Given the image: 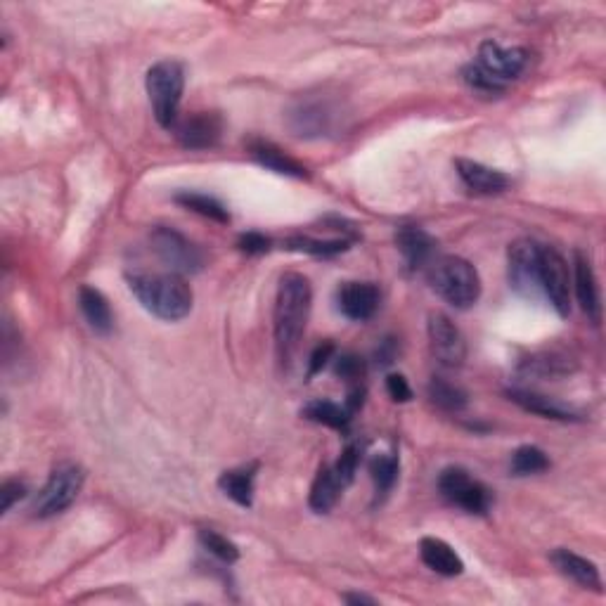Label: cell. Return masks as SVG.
Wrapping results in <instances>:
<instances>
[{
  "label": "cell",
  "mask_w": 606,
  "mask_h": 606,
  "mask_svg": "<svg viewBox=\"0 0 606 606\" xmlns=\"http://www.w3.org/2000/svg\"><path fill=\"white\" fill-rule=\"evenodd\" d=\"M438 491L450 505L464 509L469 514H488L493 507V491L486 483L476 481L467 469L448 467L438 476Z\"/></svg>",
  "instance_id": "ba28073f"
},
{
  "label": "cell",
  "mask_w": 606,
  "mask_h": 606,
  "mask_svg": "<svg viewBox=\"0 0 606 606\" xmlns=\"http://www.w3.org/2000/svg\"><path fill=\"white\" fill-rule=\"evenodd\" d=\"M251 157H254L263 169L280 173V176H289V178H308V169L296 161L294 157H289L287 152H282L280 147L273 143H266V140H254L249 145Z\"/></svg>",
  "instance_id": "44dd1931"
},
{
  "label": "cell",
  "mask_w": 606,
  "mask_h": 606,
  "mask_svg": "<svg viewBox=\"0 0 606 606\" xmlns=\"http://www.w3.org/2000/svg\"><path fill=\"white\" fill-rule=\"evenodd\" d=\"M237 247L249 256H261L266 254V251H270V240L266 235H261V232H244L240 242H237Z\"/></svg>",
  "instance_id": "e575fe53"
},
{
  "label": "cell",
  "mask_w": 606,
  "mask_h": 606,
  "mask_svg": "<svg viewBox=\"0 0 606 606\" xmlns=\"http://www.w3.org/2000/svg\"><path fill=\"white\" fill-rule=\"evenodd\" d=\"M429 398L436 408L446 410V412H462L467 408V391L460 389V386L448 382L443 377H434L429 382Z\"/></svg>",
  "instance_id": "83f0119b"
},
{
  "label": "cell",
  "mask_w": 606,
  "mask_h": 606,
  "mask_svg": "<svg viewBox=\"0 0 606 606\" xmlns=\"http://www.w3.org/2000/svg\"><path fill=\"white\" fill-rule=\"evenodd\" d=\"M552 564L557 566V571L562 573V576L573 580V583L580 585V588L604 592L602 590V576H599L597 564L590 562V559L580 557V554L571 552V550H554L552 552Z\"/></svg>",
  "instance_id": "ac0fdd59"
},
{
  "label": "cell",
  "mask_w": 606,
  "mask_h": 606,
  "mask_svg": "<svg viewBox=\"0 0 606 606\" xmlns=\"http://www.w3.org/2000/svg\"><path fill=\"white\" fill-rule=\"evenodd\" d=\"M126 280L135 299L143 303L145 311H150L154 318L178 322L190 315L195 296L183 275L135 270V273H128Z\"/></svg>",
  "instance_id": "7a4b0ae2"
},
{
  "label": "cell",
  "mask_w": 606,
  "mask_h": 606,
  "mask_svg": "<svg viewBox=\"0 0 606 606\" xmlns=\"http://www.w3.org/2000/svg\"><path fill=\"white\" fill-rule=\"evenodd\" d=\"M313 289L308 277L301 273H285L280 277V287L275 296V346L280 360H289L299 346V339L306 330L308 315H311Z\"/></svg>",
  "instance_id": "6da1fadb"
},
{
  "label": "cell",
  "mask_w": 606,
  "mask_h": 606,
  "mask_svg": "<svg viewBox=\"0 0 606 606\" xmlns=\"http://www.w3.org/2000/svg\"><path fill=\"white\" fill-rule=\"evenodd\" d=\"M173 133L185 150H209L221 140L223 119L218 112H195L178 119Z\"/></svg>",
  "instance_id": "4fadbf2b"
},
{
  "label": "cell",
  "mask_w": 606,
  "mask_h": 606,
  "mask_svg": "<svg viewBox=\"0 0 606 606\" xmlns=\"http://www.w3.org/2000/svg\"><path fill=\"white\" fill-rule=\"evenodd\" d=\"M27 495V486H24L22 481L17 479H8L3 483V488H0V498H3V512H10L12 505L19 502Z\"/></svg>",
  "instance_id": "74e56055"
},
{
  "label": "cell",
  "mask_w": 606,
  "mask_h": 606,
  "mask_svg": "<svg viewBox=\"0 0 606 606\" xmlns=\"http://www.w3.org/2000/svg\"><path fill=\"white\" fill-rule=\"evenodd\" d=\"M476 64L486 69L488 74L495 76L500 83L509 86L517 81L524 69L528 67V50L524 48H505L498 41H483L476 55Z\"/></svg>",
  "instance_id": "7c38bea8"
},
{
  "label": "cell",
  "mask_w": 606,
  "mask_h": 606,
  "mask_svg": "<svg viewBox=\"0 0 606 606\" xmlns=\"http://www.w3.org/2000/svg\"><path fill=\"white\" fill-rule=\"evenodd\" d=\"M509 287L524 299H538L540 289V244L533 240H517L507 251Z\"/></svg>",
  "instance_id": "9c48e42d"
},
{
  "label": "cell",
  "mask_w": 606,
  "mask_h": 606,
  "mask_svg": "<svg viewBox=\"0 0 606 606\" xmlns=\"http://www.w3.org/2000/svg\"><path fill=\"white\" fill-rule=\"evenodd\" d=\"M79 306L86 322L90 325V330L98 332L105 337L114 330V315H112V306H109L107 296L100 292V289L83 285L79 289Z\"/></svg>",
  "instance_id": "7402d4cb"
},
{
  "label": "cell",
  "mask_w": 606,
  "mask_h": 606,
  "mask_svg": "<svg viewBox=\"0 0 606 606\" xmlns=\"http://www.w3.org/2000/svg\"><path fill=\"white\" fill-rule=\"evenodd\" d=\"M83 481H86V474L79 464H60L36 495L34 507H31L34 517L50 519L72 507L79 498Z\"/></svg>",
  "instance_id": "8992f818"
},
{
  "label": "cell",
  "mask_w": 606,
  "mask_h": 606,
  "mask_svg": "<svg viewBox=\"0 0 606 606\" xmlns=\"http://www.w3.org/2000/svg\"><path fill=\"white\" fill-rule=\"evenodd\" d=\"M372 481H375L377 495H389L398 481V457L396 455H375L367 464Z\"/></svg>",
  "instance_id": "f546056e"
},
{
  "label": "cell",
  "mask_w": 606,
  "mask_h": 606,
  "mask_svg": "<svg viewBox=\"0 0 606 606\" xmlns=\"http://www.w3.org/2000/svg\"><path fill=\"white\" fill-rule=\"evenodd\" d=\"M287 249L303 251V254L313 256H337L348 249L346 240H311V237H292L287 240Z\"/></svg>",
  "instance_id": "1f68e13d"
},
{
  "label": "cell",
  "mask_w": 606,
  "mask_h": 606,
  "mask_svg": "<svg viewBox=\"0 0 606 606\" xmlns=\"http://www.w3.org/2000/svg\"><path fill=\"white\" fill-rule=\"evenodd\" d=\"M301 415L306 419H311L315 424H325V427L337 429V431H348V424H351L353 415L346 410V405L332 403V401H322V398H315V401L306 403V408L301 410Z\"/></svg>",
  "instance_id": "d4e9b609"
},
{
  "label": "cell",
  "mask_w": 606,
  "mask_h": 606,
  "mask_svg": "<svg viewBox=\"0 0 606 606\" xmlns=\"http://www.w3.org/2000/svg\"><path fill=\"white\" fill-rule=\"evenodd\" d=\"M334 372L341 379H346V382H356L363 375V363L356 356H351V353H346V356L337 358V365H334Z\"/></svg>",
  "instance_id": "8d00e7d4"
},
{
  "label": "cell",
  "mask_w": 606,
  "mask_h": 606,
  "mask_svg": "<svg viewBox=\"0 0 606 606\" xmlns=\"http://www.w3.org/2000/svg\"><path fill=\"white\" fill-rule=\"evenodd\" d=\"M429 285L453 308L467 311L481 296V277L462 256H436L427 266Z\"/></svg>",
  "instance_id": "3957f363"
},
{
  "label": "cell",
  "mask_w": 606,
  "mask_h": 606,
  "mask_svg": "<svg viewBox=\"0 0 606 606\" xmlns=\"http://www.w3.org/2000/svg\"><path fill=\"white\" fill-rule=\"evenodd\" d=\"M396 247L412 270L427 268L436 259V240L417 225H403L396 232Z\"/></svg>",
  "instance_id": "e0dca14e"
},
{
  "label": "cell",
  "mask_w": 606,
  "mask_h": 606,
  "mask_svg": "<svg viewBox=\"0 0 606 606\" xmlns=\"http://www.w3.org/2000/svg\"><path fill=\"white\" fill-rule=\"evenodd\" d=\"M521 370L533 377H562L566 372H571V358L559 351H543L524 360Z\"/></svg>",
  "instance_id": "4316f807"
},
{
  "label": "cell",
  "mask_w": 606,
  "mask_h": 606,
  "mask_svg": "<svg viewBox=\"0 0 606 606\" xmlns=\"http://www.w3.org/2000/svg\"><path fill=\"white\" fill-rule=\"evenodd\" d=\"M507 396H509V401L517 403L519 408H524L526 412H533V415H540L547 419H559V422H573V419H580V415L571 408V405L559 403L557 398L543 396V393L526 391V389H509Z\"/></svg>",
  "instance_id": "d6986e66"
},
{
  "label": "cell",
  "mask_w": 606,
  "mask_h": 606,
  "mask_svg": "<svg viewBox=\"0 0 606 606\" xmlns=\"http://www.w3.org/2000/svg\"><path fill=\"white\" fill-rule=\"evenodd\" d=\"M386 391H389L391 401H396V403L412 401V389H410L408 379H405L403 375H396V372L386 377Z\"/></svg>",
  "instance_id": "d590c367"
},
{
  "label": "cell",
  "mask_w": 606,
  "mask_h": 606,
  "mask_svg": "<svg viewBox=\"0 0 606 606\" xmlns=\"http://www.w3.org/2000/svg\"><path fill=\"white\" fill-rule=\"evenodd\" d=\"M573 282H576V296L580 308H583V313L588 315V318L599 325L602 322V296H599V282L595 275V268H592V263L588 256L583 254V251H576L573 254Z\"/></svg>",
  "instance_id": "9a60e30c"
},
{
  "label": "cell",
  "mask_w": 606,
  "mask_h": 606,
  "mask_svg": "<svg viewBox=\"0 0 606 606\" xmlns=\"http://www.w3.org/2000/svg\"><path fill=\"white\" fill-rule=\"evenodd\" d=\"M377 358L382 360V365H391L393 360H396V344H393V339L382 341V346L377 348ZM377 360V363H379Z\"/></svg>",
  "instance_id": "ab89813d"
},
{
  "label": "cell",
  "mask_w": 606,
  "mask_h": 606,
  "mask_svg": "<svg viewBox=\"0 0 606 606\" xmlns=\"http://www.w3.org/2000/svg\"><path fill=\"white\" fill-rule=\"evenodd\" d=\"M344 599H346L348 604H370V606H372V604H377L375 599H372V597H365V595H344Z\"/></svg>",
  "instance_id": "60d3db41"
},
{
  "label": "cell",
  "mask_w": 606,
  "mask_h": 606,
  "mask_svg": "<svg viewBox=\"0 0 606 606\" xmlns=\"http://www.w3.org/2000/svg\"><path fill=\"white\" fill-rule=\"evenodd\" d=\"M462 79L472 90H479V93H502L507 86L500 83L495 76H491L486 69H481L479 64L472 62L462 69Z\"/></svg>",
  "instance_id": "d6a6232c"
},
{
  "label": "cell",
  "mask_w": 606,
  "mask_h": 606,
  "mask_svg": "<svg viewBox=\"0 0 606 606\" xmlns=\"http://www.w3.org/2000/svg\"><path fill=\"white\" fill-rule=\"evenodd\" d=\"M429 346L434 358L443 367H462L467 360V341L460 327L455 325L448 315L443 313H431L429 315Z\"/></svg>",
  "instance_id": "8fae6325"
},
{
  "label": "cell",
  "mask_w": 606,
  "mask_h": 606,
  "mask_svg": "<svg viewBox=\"0 0 606 606\" xmlns=\"http://www.w3.org/2000/svg\"><path fill=\"white\" fill-rule=\"evenodd\" d=\"M344 119L341 102L327 93H308L292 102L287 124L299 138H325L337 131Z\"/></svg>",
  "instance_id": "277c9868"
},
{
  "label": "cell",
  "mask_w": 606,
  "mask_h": 606,
  "mask_svg": "<svg viewBox=\"0 0 606 606\" xmlns=\"http://www.w3.org/2000/svg\"><path fill=\"white\" fill-rule=\"evenodd\" d=\"M254 479H256L254 467L230 469V472L221 474L218 488H221V491L240 507H251V502H254Z\"/></svg>",
  "instance_id": "cb8c5ba5"
},
{
  "label": "cell",
  "mask_w": 606,
  "mask_h": 606,
  "mask_svg": "<svg viewBox=\"0 0 606 606\" xmlns=\"http://www.w3.org/2000/svg\"><path fill=\"white\" fill-rule=\"evenodd\" d=\"M152 251L159 256V261L169 268V273L178 275H195L204 268V254L197 244H192L183 232L173 228H154L150 232Z\"/></svg>",
  "instance_id": "52a82bcc"
},
{
  "label": "cell",
  "mask_w": 606,
  "mask_h": 606,
  "mask_svg": "<svg viewBox=\"0 0 606 606\" xmlns=\"http://www.w3.org/2000/svg\"><path fill=\"white\" fill-rule=\"evenodd\" d=\"M379 287L375 282H344L337 289V308L344 318L353 322H365L379 308Z\"/></svg>",
  "instance_id": "5bb4252c"
},
{
  "label": "cell",
  "mask_w": 606,
  "mask_h": 606,
  "mask_svg": "<svg viewBox=\"0 0 606 606\" xmlns=\"http://www.w3.org/2000/svg\"><path fill=\"white\" fill-rule=\"evenodd\" d=\"M550 469V457L538 446H521L512 455V474L514 476H531Z\"/></svg>",
  "instance_id": "f1b7e54d"
},
{
  "label": "cell",
  "mask_w": 606,
  "mask_h": 606,
  "mask_svg": "<svg viewBox=\"0 0 606 606\" xmlns=\"http://www.w3.org/2000/svg\"><path fill=\"white\" fill-rule=\"evenodd\" d=\"M540 289L562 318L571 315V273L569 263L557 249L540 247Z\"/></svg>",
  "instance_id": "30bf717a"
},
{
  "label": "cell",
  "mask_w": 606,
  "mask_h": 606,
  "mask_svg": "<svg viewBox=\"0 0 606 606\" xmlns=\"http://www.w3.org/2000/svg\"><path fill=\"white\" fill-rule=\"evenodd\" d=\"M185 90V69L176 60H161L147 72V95H150L154 119L159 126L173 128L178 121V107Z\"/></svg>",
  "instance_id": "5b68a950"
},
{
  "label": "cell",
  "mask_w": 606,
  "mask_h": 606,
  "mask_svg": "<svg viewBox=\"0 0 606 606\" xmlns=\"http://www.w3.org/2000/svg\"><path fill=\"white\" fill-rule=\"evenodd\" d=\"M334 356V344L332 341H322V344L315 346V351L311 353V370H308V377L318 375L322 372V367L330 363Z\"/></svg>",
  "instance_id": "f35d334b"
},
{
  "label": "cell",
  "mask_w": 606,
  "mask_h": 606,
  "mask_svg": "<svg viewBox=\"0 0 606 606\" xmlns=\"http://www.w3.org/2000/svg\"><path fill=\"white\" fill-rule=\"evenodd\" d=\"M199 543H202L206 552L214 554L216 559H221L223 564H235L237 559H240V547L218 531H211V528H202V531H199Z\"/></svg>",
  "instance_id": "4dcf8cb0"
},
{
  "label": "cell",
  "mask_w": 606,
  "mask_h": 606,
  "mask_svg": "<svg viewBox=\"0 0 606 606\" xmlns=\"http://www.w3.org/2000/svg\"><path fill=\"white\" fill-rule=\"evenodd\" d=\"M176 204L183 206V209L188 211H195V214L209 218V221H216V223H230V211L225 209L223 202H218L216 197L211 195H204V192H190V190H183L178 192L176 197Z\"/></svg>",
  "instance_id": "484cf974"
},
{
  "label": "cell",
  "mask_w": 606,
  "mask_h": 606,
  "mask_svg": "<svg viewBox=\"0 0 606 606\" xmlns=\"http://www.w3.org/2000/svg\"><path fill=\"white\" fill-rule=\"evenodd\" d=\"M455 169L462 183L467 185V190L474 192V195L491 197V195H500V192H505L509 188V178L505 173L491 169V166L486 164H479V161L457 159Z\"/></svg>",
  "instance_id": "2e32d148"
},
{
  "label": "cell",
  "mask_w": 606,
  "mask_h": 606,
  "mask_svg": "<svg viewBox=\"0 0 606 606\" xmlns=\"http://www.w3.org/2000/svg\"><path fill=\"white\" fill-rule=\"evenodd\" d=\"M341 491H344V486H341L339 476L334 474L332 467H327L325 464V467H320L318 476L313 479L308 505H311L315 514H327L334 505H337Z\"/></svg>",
  "instance_id": "603a6c76"
},
{
  "label": "cell",
  "mask_w": 606,
  "mask_h": 606,
  "mask_svg": "<svg viewBox=\"0 0 606 606\" xmlns=\"http://www.w3.org/2000/svg\"><path fill=\"white\" fill-rule=\"evenodd\" d=\"M419 554H422V562L429 566L431 571L438 576L455 578L464 571L462 557L450 547L446 540L441 538H422L419 543Z\"/></svg>",
  "instance_id": "ffe728a7"
},
{
  "label": "cell",
  "mask_w": 606,
  "mask_h": 606,
  "mask_svg": "<svg viewBox=\"0 0 606 606\" xmlns=\"http://www.w3.org/2000/svg\"><path fill=\"white\" fill-rule=\"evenodd\" d=\"M358 464H360V446L358 443H348V446L344 448V453L339 455L337 464H332L334 474L339 476L341 486H351L353 479H356V472H358Z\"/></svg>",
  "instance_id": "836d02e7"
}]
</instances>
